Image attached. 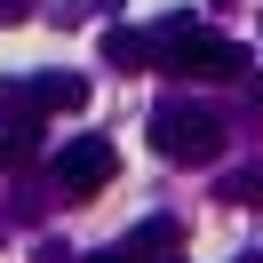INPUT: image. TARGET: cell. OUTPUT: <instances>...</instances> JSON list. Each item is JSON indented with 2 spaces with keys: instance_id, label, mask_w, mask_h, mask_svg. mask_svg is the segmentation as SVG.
<instances>
[{
  "instance_id": "cell-8",
  "label": "cell",
  "mask_w": 263,
  "mask_h": 263,
  "mask_svg": "<svg viewBox=\"0 0 263 263\" xmlns=\"http://www.w3.org/2000/svg\"><path fill=\"white\" fill-rule=\"evenodd\" d=\"M80 263H144V255H128V247H104V255H80Z\"/></svg>"
},
{
  "instance_id": "cell-7",
  "label": "cell",
  "mask_w": 263,
  "mask_h": 263,
  "mask_svg": "<svg viewBox=\"0 0 263 263\" xmlns=\"http://www.w3.org/2000/svg\"><path fill=\"white\" fill-rule=\"evenodd\" d=\"M128 247H136V255H160V247H176V223H167V215H152V223L136 231Z\"/></svg>"
},
{
  "instance_id": "cell-5",
  "label": "cell",
  "mask_w": 263,
  "mask_h": 263,
  "mask_svg": "<svg viewBox=\"0 0 263 263\" xmlns=\"http://www.w3.org/2000/svg\"><path fill=\"white\" fill-rule=\"evenodd\" d=\"M215 199H231V208H263V160H255V167H231V176L215 183Z\"/></svg>"
},
{
  "instance_id": "cell-10",
  "label": "cell",
  "mask_w": 263,
  "mask_h": 263,
  "mask_svg": "<svg viewBox=\"0 0 263 263\" xmlns=\"http://www.w3.org/2000/svg\"><path fill=\"white\" fill-rule=\"evenodd\" d=\"M239 263H263V255H239Z\"/></svg>"
},
{
  "instance_id": "cell-9",
  "label": "cell",
  "mask_w": 263,
  "mask_h": 263,
  "mask_svg": "<svg viewBox=\"0 0 263 263\" xmlns=\"http://www.w3.org/2000/svg\"><path fill=\"white\" fill-rule=\"evenodd\" d=\"M128 255H136V247H128ZM152 263H183V255H176V247H160V255H152Z\"/></svg>"
},
{
  "instance_id": "cell-6",
  "label": "cell",
  "mask_w": 263,
  "mask_h": 263,
  "mask_svg": "<svg viewBox=\"0 0 263 263\" xmlns=\"http://www.w3.org/2000/svg\"><path fill=\"white\" fill-rule=\"evenodd\" d=\"M104 56H112V64H152V32H104Z\"/></svg>"
},
{
  "instance_id": "cell-3",
  "label": "cell",
  "mask_w": 263,
  "mask_h": 263,
  "mask_svg": "<svg viewBox=\"0 0 263 263\" xmlns=\"http://www.w3.org/2000/svg\"><path fill=\"white\" fill-rule=\"evenodd\" d=\"M120 176V152L104 144V136H80V144H64L56 152V183H64L72 199H88V192H104V183Z\"/></svg>"
},
{
  "instance_id": "cell-2",
  "label": "cell",
  "mask_w": 263,
  "mask_h": 263,
  "mask_svg": "<svg viewBox=\"0 0 263 263\" xmlns=\"http://www.w3.org/2000/svg\"><path fill=\"white\" fill-rule=\"evenodd\" d=\"M152 152L176 160V167H208V160H223V120H215L208 104L167 96L160 112H152Z\"/></svg>"
},
{
  "instance_id": "cell-4",
  "label": "cell",
  "mask_w": 263,
  "mask_h": 263,
  "mask_svg": "<svg viewBox=\"0 0 263 263\" xmlns=\"http://www.w3.org/2000/svg\"><path fill=\"white\" fill-rule=\"evenodd\" d=\"M40 152V120H0V167H24Z\"/></svg>"
},
{
  "instance_id": "cell-1",
  "label": "cell",
  "mask_w": 263,
  "mask_h": 263,
  "mask_svg": "<svg viewBox=\"0 0 263 263\" xmlns=\"http://www.w3.org/2000/svg\"><path fill=\"white\" fill-rule=\"evenodd\" d=\"M152 64L183 72V80H247V48L223 40V32H208V24H192V16H167L152 32Z\"/></svg>"
}]
</instances>
